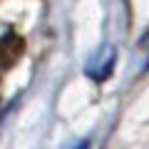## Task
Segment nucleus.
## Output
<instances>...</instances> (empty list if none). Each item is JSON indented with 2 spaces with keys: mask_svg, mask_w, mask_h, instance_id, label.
<instances>
[{
  "mask_svg": "<svg viewBox=\"0 0 149 149\" xmlns=\"http://www.w3.org/2000/svg\"><path fill=\"white\" fill-rule=\"evenodd\" d=\"M72 149H90V142H85V139H82V142H80V144H74Z\"/></svg>",
  "mask_w": 149,
  "mask_h": 149,
  "instance_id": "f257e3e1",
  "label": "nucleus"
}]
</instances>
